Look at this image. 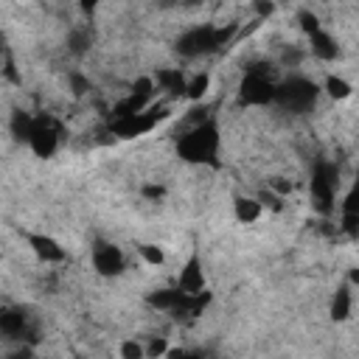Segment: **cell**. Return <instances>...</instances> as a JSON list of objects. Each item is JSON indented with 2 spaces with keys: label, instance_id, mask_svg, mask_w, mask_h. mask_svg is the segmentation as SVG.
Returning a JSON list of instances; mask_svg holds the SVG:
<instances>
[{
  "label": "cell",
  "instance_id": "cell-1",
  "mask_svg": "<svg viewBox=\"0 0 359 359\" xmlns=\"http://www.w3.org/2000/svg\"><path fill=\"white\" fill-rule=\"evenodd\" d=\"M177 151L188 163H208V160H213L216 151H219V132H216V126L210 121H205L199 126L185 129L180 143H177Z\"/></svg>",
  "mask_w": 359,
  "mask_h": 359
},
{
  "label": "cell",
  "instance_id": "cell-2",
  "mask_svg": "<svg viewBox=\"0 0 359 359\" xmlns=\"http://www.w3.org/2000/svg\"><path fill=\"white\" fill-rule=\"evenodd\" d=\"M28 146H31V151L36 157H50L56 151V146H59V126L48 115L34 118L31 132H28Z\"/></svg>",
  "mask_w": 359,
  "mask_h": 359
},
{
  "label": "cell",
  "instance_id": "cell-3",
  "mask_svg": "<svg viewBox=\"0 0 359 359\" xmlns=\"http://www.w3.org/2000/svg\"><path fill=\"white\" fill-rule=\"evenodd\" d=\"M93 266L98 275H118V272H123L126 261L115 244H95L93 247Z\"/></svg>",
  "mask_w": 359,
  "mask_h": 359
},
{
  "label": "cell",
  "instance_id": "cell-4",
  "mask_svg": "<svg viewBox=\"0 0 359 359\" xmlns=\"http://www.w3.org/2000/svg\"><path fill=\"white\" fill-rule=\"evenodd\" d=\"M177 289L188 297H199L205 292V272H202V261L199 258H191L182 269H180V278H177Z\"/></svg>",
  "mask_w": 359,
  "mask_h": 359
},
{
  "label": "cell",
  "instance_id": "cell-5",
  "mask_svg": "<svg viewBox=\"0 0 359 359\" xmlns=\"http://www.w3.org/2000/svg\"><path fill=\"white\" fill-rule=\"evenodd\" d=\"M28 244H31V250H34V255L36 258H42L45 264H59V261H65L67 258V252H65V247H59L50 236H28Z\"/></svg>",
  "mask_w": 359,
  "mask_h": 359
},
{
  "label": "cell",
  "instance_id": "cell-6",
  "mask_svg": "<svg viewBox=\"0 0 359 359\" xmlns=\"http://www.w3.org/2000/svg\"><path fill=\"white\" fill-rule=\"evenodd\" d=\"M309 42H311V53L320 59V62H334L337 56H339V45H337V39L328 34V31H314V34H309Z\"/></svg>",
  "mask_w": 359,
  "mask_h": 359
},
{
  "label": "cell",
  "instance_id": "cell-7",
  "mask_svg": "<svg viewBox=\"0 0 359 359\" xmlns=\"http://www.w3.org/2000/svg\"><path fill=\"white\" fill-rule=\"evenodd\" d=\"M233 213H236V219L241 224H255L261 219V213H264V205L258 199H252V196H238L233 202Z\"/></svg>",
  "mask_w": 359,
  "mask_h": 359
},
{
  "label": "cell",
  "instance_id": "cell-8",
  "mask_svg": "<svg viewBox=\"0 0 359 359\" xmlns=\"http://www.w3.org/2000/svg\"><path fill=\"white\" fill-rule=\"evenodd\" d=\"M323 87H325V95L334 98V101H348L353 95V84L345 76H337V73H328Z\"/></svg>",
  "mask_w": 359,
  "mask_h": 359
},
{
  "label": "cell",
  "instance_id": "cell-9",
  "mask_svg": "<svg viewBox=\"0 0 359 359\" xmlns=\"http://www.w3.org/2000/svg\"><path fill=\"white\" fill-rule=\"evenodd\" d=\"M331 317L334 320H348L351 317V292L342 286L337 294H334V300H331Z\"/></svg>",
  "mask_w": 359,
  "mask_h": 359
},
{
  "label": "cell",
  "instance_id": "cell-10",
  "mask_svg": "<svg viewBox=\"0 0 359 359\" xmlns=\"http://www.w3.org/2000/svg\"><path fill=\"white\" fill-rule=\"evenodd\" d=\"M208 87H210V76H208V73H196L194 79H188L185 95H188V98H194V101H199V98L208 93Z\"/></svg>",
  "mask_w": 359,
  "mask_h": 359
},
{
  "label": "cell",
  "instance_id": "cell-11",
  "mask_svg": "<svg viewBox=\"0 0 359 359\" xmlns=\"http://www.w3.org/2000/svg\"><path fill=\"white\" fill-rule=\"evenodd\" d=\"M137 252H140L143 264H149V266H160V264H165V252H163V247H157V244H140Z\"/></svg>",
  "mask_w": 359,
  "mask_h": 359
},
{
  "label": "cell",
  "instance_id": "cell-12",
  "mask_svg": "<svg viewBox=\"0 0 359 359\" xmlns=\"http://www.w3.org/2000/svg\"><path fill=\"white\" fill-rule=\"evenodd\" d=\"M143 345H146V359H163L171 353L165 337H149V342H143Z\"/></svg>",
  "mask_w": 359,
  "mask_h": 359
},
{
  "label": "cell",
  "instance_id": "cell-13",
  "mask_svg": "<svg viewBox=\"0 0 359 359\" xmlns=\"http://www.w3.org/2000/svg\"><path fill=\"white\" fill-rule=\"evenodd\" d=\"M121 359H146V345L140 339H123L118 348Z\"/></svg>",
  "mask_w": 359,
  "mask_h": 359
},
{
  "label": "cell",
  "instance_id": "cell-14",
  "mask_svg": "<svg viewBox=\"0 0 359 359\" xmlns=\"http://www.w3.org/2000/svg\"><path fill=\"white\" fill-rule=\"evenodd\" d=\"M168 359H205L202 351H188V348H171Z\"/></svg>",
  "mask_w": 359,
  "mask_h": 359
},
{
  "label": "cell",
  "instance_id": "cell-15",
  "mask_svg": "<svg viewBox=\"0 0 359 359\" xmlns=\"http://www.w3.org/2000/svg\"><path fill=\"white\" fill-rule=\"evenodd\" d=\"M76 359H84V356H76Z\"/></svg>",
  "mask_w": 359,
  "mask_h": 359
}]
</instances>
